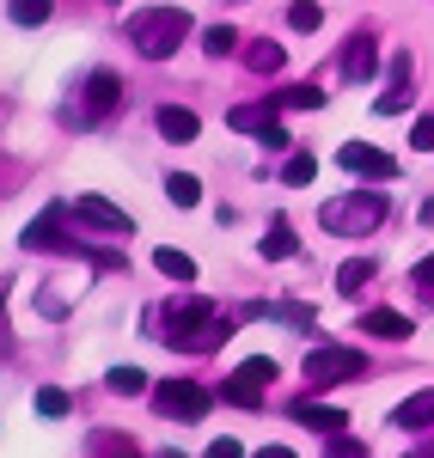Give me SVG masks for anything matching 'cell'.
Masks as SVG:
<instances>
[{"mask_svg":"<svg viewBox=\"0 0 434 458\" xmlns=\"http://www.w3.org/2000/svg\"><path fill=\"white\" fill-rule=\"evenodd\" d=\"M367 373V354L362 349H343V343H319V349L306 354V379L319 391L330 386H349V379H362Z\"/></svg>","mask_w":434,"mask_h":458,"instance_id":"277c9868","label":"cell"},{"mask_svg":"<svg viewBox=\"0 0 434 458\" xmlns=\"http://www.w3.org/2000/svg\"><path fill=\"white\" fill-rule=\"evenodd\" d=\"M166 196H172L178 208H196V202H202V183H196L190 172H172L166 177Z\"/></svg>","mask_w":434,"mask_h":458,"instance_id":"44dd1931","label":"cell"},{"mask_svg":"<svg viewBox=\"0 0 434 458\" xmlns=\"http://www.w3.org/2000/svg\"><path fill=\"white\" fill-rule=\"evenodd\" d=\"M362 330H367V336H379V343H404L416 324H410L404 312H392V306H373V312L362 318Z\"/></svg>","mask_w":434,"mask_h":458,"instance_id":"7c38bea8","label":"cell"},{"mask_svg":"<svg viewBox=\"0 0 434 458\" xmlns=\"http://www.w3.org/2000/svg\"><path fill=\"white\" fill-rule=\"evenodd\" d=\"M410 282H422V287H434V257H422V263H416V276H410Z\"/></svg>","mask_w":434,"mask_h":458,"instance_id":"836d02e7","label":"cell"},{"mask_svg":"<svg viewBox=\"0 0 434 458\" xmlns=\"http://www.w3.org/2000/svg\"><path fill=\"white\" fill-rule=\"evenodd\" d=\"M166 458H183V453H166Z\"/></svg>","mask_w":434,"mask_h":458,"instance_id":"8d00e7d4","label":"cell"},{"mask_svg":"<svg viewBox=\"0 0 434 458\" xmlns=\"http://www.w3.org/2000/svg\"><path fill=\"white\" fill-rule=\"evenodd\" d=\"M386 220V196L379 190H349V196H330L319 208V226L336 233V239H355V233H373Z\"/></svg>","mask_w":434,"mask_h":458,"instance_id":"3957f363","label":"cell"},{"mask_svg":"<svg viewBox=\"0 0 434 458\" xmlns=\"http://www.w3.org/2000/svg\"><path fill=\"white\" fill-rule=\"evenodd\" d=\"M257 458H294V453H288V446H263Z\"/></svg>","mask_w":434,"mask_h":458,"instance_id":"e575fe53","label":"cell"},{"mask_svg":"<svg viewBox=\"0 0 434 458\" xmlns=\"http://www.w3.org/2000/svg\"><path fill=\"white\" fill-rule=\"evenodd\" d=\"M153 263H159V276H166V282H196V263H190L183 250H172V245L153 250Z\"/></svg>","mask_w":434,"mask_h":458,"instance_id":"ac0fdd59","label":"cell"},{"mask_svg":"<svg viewBox=\"0 0 434 458\" xmlns=\"http://www.w3.org/2000/svg\"><path fill=\"white\" fill-rule=\"evenodd\" d=\"M49 19V0H13V25H43Z\"/></svg>","mask_w":434,"mask_h":458,"instance_id":"f546056e","label":"cell"},{"mask_svg":"<svg viewBox=\"0 0 434 458\" xmlns=\"http://www.w3.org/2000/svg\"><path fill=\"white\" fill-rule=\"evenodd\" d=\"M245 62H251V73H276L282 68V43H251Z\"/></svg>","mask_w":434,"mask_h":458,"instance_id":"484cf974","label":"cell"},{"mask_svg":"<svg viewBox=\"0 0 434 458\" xmlns=\"http://www.w3.org/2000/svg\"><path fill=\"white\" fill-rule=\"evenodd\" d=\"M153 123H159V135H166L172 147H190L196 135H202V116H196L190 105H159V116H153Z\"/></svg>","mask_w":434,"mask_h":458,"instance_id":"8fae6325","label":"cell"},{"mask_svg":"<svg viewBox=\"0 0 434 458\" xmlns=\"http://www.w3.org/2000/svg\"><path fill=\"white\" fill-rule=\"evenodd\" d=\"M208 458H245V453H239V440H215V446H208Z\"/></svg>","mask_w":434,"mask_h":458,"instance_id":"d6a6232c","label":"cell"},{"mask_svg":"<svg viewBox=\"0 0 434 458\" xmlns=\"http://www.w3.org/2000/svg\"><path fill=\"white\" fill-rule=\"evenodd\" d=\"M319 177V159L312 153H288V165H282V183H312Z\"/></svg>","mask_w":434,"mask_h":458,"instance_id":"83f0119b","label":"cell"},{"mask_svg":"<svg viewBox=\"0 0 434 458\" xmlns=\"http://www.w3.org/2000/svg\"><path fill=\"white\" fill-rule=\"evenodd\" d=\"M367 282H373V263H362V257H349V263L336 269V287H343V293H362Z\"/></svg>","mask_w":434,"mask_h":458,"instance_id":"cb8c5ba5","label":"cell"},{"mask_svg":"<svg viewBox=\"0 0 434 458\" xmlns=\"http://www.w3.org/2000/svg\"><path fill=\"white\" fill-rule=\"evenodd\" d=\"M325 458H367V440H355V434H330Z\"/></svg>","mask_w":434,"mask_h":458,"instance_id":"f1b7e54d","label":"cell"},{"mask_svg":"<svg viewBox=\"0 0 434 458\" xmlns=\"http://www.w3.org/2000/svg\"><path fill=\"white\" fill-rule=\"evenodd\" d=\"M245 318H282L294 330H312V312L306 306H288V300H257V306H245Z\"/></svg>","mask_w":434,"mask_h":458,"instance_id":"9a60e30c","label":"cell"},{"mask_svg":"<svg viewBox=\"0 0 434 458\" xmlns=\"http://www.w3.org/2000/svg\"><path fill=\"white\" fill-rule=\"evenodd\" d=\"M68 202H49V208L37 214L31 226H25V233H19V239H25V250H73L68 245V233H62V226H68Z\"/></svg>","mask_w":434,"mask_h":458,"instance_id":"52a82bcc","label":"cell"},{"mask_svg":"<svg viewBox=\"0 0 434 458\" xmlns=\"http://www.w3.org/2000/svg\"><path fill=\"white\" fill-rule=\"evenodd\" d=\"M116 98H123V80H116V73H92V80H86V110H92V116H105L110 105H116Z\"/></svg>","mask_w":434,"mask_h":458,"instance_id":"5bb4252c","label":"cell"},{"mask_svg":"<svg viewBox=\"0 0 434 458\" xmlns=\"http://www.w3.org/2000/svg\"><path fill=\"white\" fill-rule=\"evenodd\" d=\"M73 220L98 226V233H116V239H129V233H135V220L116 208V202H105V196H73Z\"/></svg>","mask_w":434,"mask_h":458,"instance_id":"ba28073f","label":"cell"},{"mask_svg":"<svg viewBox=\"0 0 434 458\" xmlns=\"http://www.w3.org/2000/svg\"><path fill=\"white\" fill-rule=\"evenodd\" d=\"M392 422H398V428H434V391H416V397H404L398 410H392Z\"/></svg>","mask_w":434,"mask_h":458,"instance_id":"2e32d148","label":"cell"},{"mask_svg":"<svg viewBox=\"0 0 434 458\" xmlns=\"http://www.w3.org/2000/svg\"><path fill=\"white\" fill-rule=\"evenodd\" d=\"M294 416H300L306 428H319V434H343V428H349V416H343V410H330V403H319V397L294 403Z\"/></svg>","mask_w":434,"mask_h":458,"instance_id":"4fadbf2b","label":"cell"},{"mask_svg":"<svg viewBox=\"0 0 434 458\" xmlns=\"http://www.w3.org/2000/svg\"><path fill=\"white\" fill-rule=\"evenodd\" d=\"M202 49H208V55L220 62V55H233V49H239V31L220 19V25H208V31H202Z\"/></svg>","mask_w":434,"mask_h":458,"instance_id":"603a6c76","label":"cell"},{"mask_svg":"<svg viewBox=\"0 0 434 458\" xmlns=\"http://www.w3.org/2000/svg\"><path fill=\"white\" fill-rule=\"evenodd\" d=\"M110 6H123V0H110Z\"/></svg>","mask_w":434,"mask_h":458,"instance_id":"74e56055","label":"cell"},{"mask_svg":"<svg viewBox=\"0 0 434 458\" xmlns=\"http://www.w3.org/2000/svg\"><path fill=\"white\" fill-rule=\"evenodd\" d=\"M239 373H245L251 386H269V379H276V360H269V354H251V360H245Z\"/></svg>","mask_w":434,"mask_h":458,"instance_id":"4dcf8cb0","label":"cell"},{"mask_svg":"<svg viewBox=\"0 0 434 458\" xmlns=\"http://www.w3.org/2000/svg\"><path fill=\"white\" fill-rule=\"evenodd\" d=\"M373 68H379V37H373V31H355L349 43H343V80H349V86H367V80H373Z\"/></svg>","mask_w":434,"mask_h":458,"instance_id":"30bf717a","label":"cell"},{"mask_svg":"<svg viewBox=\"0 0 434 458\" xmlns=\"http://www.w3.org/2000/svg\"><path fill=\"white\" fill-rule=\"evenodd\" d=\"M226 129H239V135H251V141H269V147L294 141L288 129H282V116H276V98H263V105H233L226 110Z\"/></svg>","mask_w":434,"mask_h":458,"instance_id":"5b68a950","label":"cell"},{"mask_svg":"<svg viewBox=\"0 0 434 458\" xmlns=\"http://www.w3.org/2000/svg\"><path fill=\"white\" fill-rule=\"evenodd\" d=\"M153 403H159L166 416H183V422H196V416H208V403H215V397L196 386V379H166V386L153 391Z\"/></svg>","mask_w":434,"mask_h":458,"instance_id":"8992f818","label":"cell"},{"mask_svg":"<svg viewBox=\"0 0 434 458\" xmlns=\"http://www.w3.org/2000/svg\"><path fill=\"white\" fill-rule=\"evenodd\" d=\"M123 31H129V43H135V55L166 62V55H178V43L190 37V13H183V6H147V13H135Z\"/></svg>","mask_w":434,"mask_h":458,"instance_id":"7a4b0ae2","label":"cell"},{"mask_svg":"<svg viewBox=\"0 0 434 458\" xmlns=\"http://www.w3.org/2000/svg\"><path fill=\"white\" fill-rule=\"evenodd\" d=\"M288 25H294V31H319V25H325V6H319V0H294Z\"/></svg>","mask_w":434,"mask_h":458,"instance_id":"d4e9b609","label":"cell"},{"mask_svg":"<svg viewBox=\"0 0 434 458\" xmlns=\"http://www.w3.org/2000/svg\"><path fill=\"white\" fill-rule=\"evenodd\" d=\"M37 416H43V422H62V416H68V391L43 386V391H37Z\"/></svg>","mask_w":434,"mask_h":458,"instance_id":"4316f807","label":"cell"},{"mask_svg":"<svg viewBox=\"0 0 434 458\" xmlns=\"http://www.w3.org/2000/svg\"><path fill=\"white\" fill-rule=\"evenodd\" d=\"M410 147H416V153H434V116H416V129H410Z\"/></svg>","mask_w":434,"mask_h":458,"instance_id":"1f68e13d","label":"cell"},{"mask_svg":"<svg viewBox=\"0 0 434 458\" xmlns=\"http://www.w3.org/2000/svg\"><path fill=\"white\" fill-rule=\"evenodd\" d=\"M422 226H434V196H429V202H422Z\"/></svg>","mask_w":434,"mask_h":458,"instance_id":"d590c367","label":"cell"},{"mask_svg":"<svg viewBox=\"0 0 434 458\" xmlns=\"http://www.w3.org/2000/svg\"><path fill=\"white\" fill-rule=\"evenodd\" d=\"M172 349H183V354H215L226 336H233V324L220 318V306L215 300H202V293H190V300H178L172 312H166V330H159Z\"/></svg>","mask_w":434,"mask_h":458,"instance_id":"6da1fadb","label":"cell"},{"mask_svg":"<svg viewBox=\"0 0 434 458\" xmlns=\"http://www.w3.org/2000/svg\"><path fill=\"white\" fill-rule=\"evenodd\" d=\"M105 386L116 391V397H141V391H147V373H141V367H110Z\"/></svg>","mask_w":434,"mask_h":458,"instance_id":"7402d4cb","label":"cell"},{"mask_svg":"<svg viewBox=\"0 0 434 458\" xmlns=\"http://www.w3.org/2000/svg\"><path fill=\"white\" fill-rule=\"evenodd\" d=\"M325 105V86H282L276 92V110H319Z\"/></svg>","mask_w":434,"mask_h":458,"instance_id":"d6986e66","label":"cell"},{"mask_svg":"<svg viewBox=\"0 0 434 458\" xmlns=\"http://www.w3.org/2000/svg\"><path fill=\"white\" fill-rule=\"evenodd\" d=\"M336 165L355 177H398V159L392 153H379V147H362V141H343L336 147Z\"/></svg>","mask_w":434,"mask_h":458,"instance_id":"9c48e42d","label":"cell"},{"mask_svg":"<svg viewBox=\"0 0 434 458\" xmlns=\"http://www.w3.org/2000/svg\"><path fill=\"white\" fill-rule=\"evenodd\" d=\"M263 257H269V263H282V257H294V250H300V239H294V226L288 220H269V233H263Z\"/></svg>","mask_w":434,"mask_h":458,"instance_id":"e0dca14e","label":"cell"},{"mask_svg":"<svg viewBox=\"0 0 434 458\" xmlns=\"http://www.w3.org/2000/svg\"><path fill=\"white\" fill-rule=\"evenodd\" d=\"M220 397L239 403V410H257V403H263V386H251L245 373H233V379H220Z\"/></svg>","mask_w":434,"mask_h":458,"instance_id":"ffe728a7","label":"cell"},{"mask_svg":"<svg viewBox=\"0 0 434 458\" xmlns=\"http://www.w3.org/2000/svg\"><path fill=\"white\" fill-rule=\"evenodd\" d=\"M123 458H135V453H123Z\"/></svg>","mask_w":434,"mask_h":458,"instance_id":"f35d334b","label":"cell"}]
</instances>
